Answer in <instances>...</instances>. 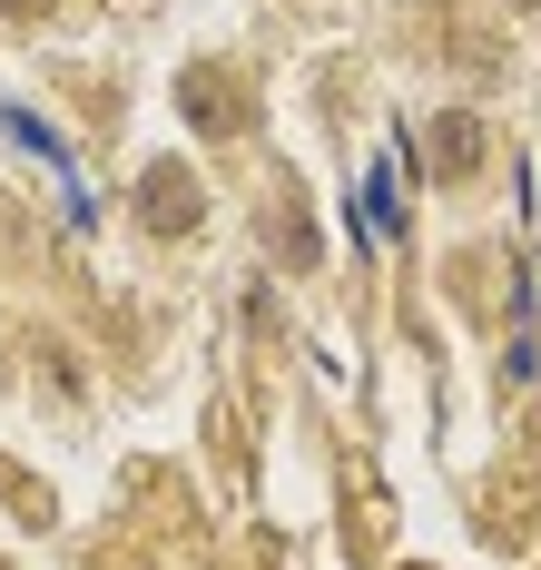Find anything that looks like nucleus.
<instances>
[{"mask_svg": "<svg viewBox=\"0 0 541 570\" xmlns=\"http://www.w3.org/2000/svg\"><path fill=\"white\" fill-rule=\"evenodd\" d=\"M148 227H197V177L148 168Z\"/></svg>", "mask_w": 541, "mask_h": 570, "instance_id": "nucleus-1", "label": "nucleus"}, {"mask_svg": "<svg viewBox=\"0 0 541 570\" xmlns=\"http://www.w3.org/2000/svg\"><path fill=\"white\" fill-rule=\"evenodd\" d=\"M178 99H187V118H197V128H217V138H227V89H217V79H207V69H197V79H187Z\"/></svg>", "mask_w": 541, "mask_h": 570, "instance_id": "nucleus-2", "label": "nucleus"}, {"mask_svg": "<svg viewBox=\"0 0 541 570\" xmlns=\"http://www.w3.org/2000/svg\"><path fill=\"white\" fill-rule=\"evenodd\" d=\"M433 158H443V168H473V158H482L473 118H443V138H433Z\"/></svg>", "mask_w": 541, "mask_h": 570, "instance_id": "nucleus-3", "label": "nucleus"}]
</instances>
